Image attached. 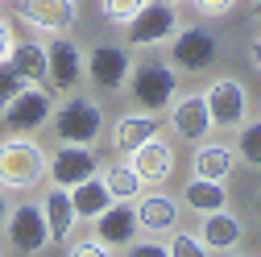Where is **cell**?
<instances>
[{
    "mask_svg": "<svg viewBox=\"0 0 261 257\" xmlns=\"http://www.w3.org/2000/svg\"><path fill=\"white\" fill-rule=\"evenodd\" d=\"M46 178V153L34 137L9 133L0 141V187L5 191H34Z\"/></svg>",
    "mask_w": 261,
    "mask_h": 257,
    "instance_id": "obj_1",
    "label": "cell"
},
{
    "mask_svg": "<svg viewBox=\"0 0 261 257\" xmlns=\"http://www.w3.org/2000/svg\"><path fill=\"white\" fill-rule=\"evenodd\" d=\"M50 128L62 145H95L104 133V112L87 95H67L62 104H54Z\"/></svg>",
    "mask_w": 261,
    "mask_h": 257,
    "instance_id": "obj_2",
    "label": "cell"
},
{
    "mask_svg": "<svg viewBox=\"0 0 261 257\" xmlns=\"http://www.w3.org/2000/svg\"><path fill=\"white\" fill-rule=\"evenodd\" d=\"M128 95H133V104L145 108V112H166L174 104L178 95V71L170 67V62H141V67H133V75H128Z\"/></svg>",
    "mask_w": 261,
    "mask_h": 257,
    "instance_id": "obj_3",
    "label": "cell"
},
{
    "mask_svg": "<svg viewBox=\"0 0 261 257\" xmlns=\"http://www.w3.org/2000/svg\"><path fill=\"white\" fill-rule=\"evenodd\" d=\"M0 116H5L9 133L29 137V133H38V128L50 124V116H54V95H50L46 87H21L13 100L0 108Z\"/></svg>",
    "mask_w": 261,
    "mask_h": 257,
    "instance_id": "obj_4",
    "label": "cell"
},
{
    "mask_svg": "<svg viewBox=\"0 0 261 257\" xmlns=\"http://www.w3.org/2000/svg\"><path fill=\"white\" fill-rule=\"evenodd\" d=\"M203 104H207V112H212V128L237 133V128L245 124V116H249V91H245L241 79L224 75V79H216V83L203 91Z\"/></svg>",
    "mask_w": 261,
    "mask_h": 257,
    "instance_id": "obj_5",
    "label": "cell"
},
{
    "mask_svg": "<svg viewBox=\"0 0 261 257\" xmlns=\"http://www.w3.org/2000/svg\"><path fill=\"white\" fill-rule=\"evenodd\" d=\"M216 54H220L216 34H207V29H199V25H187V29H178V34L170 38V67L182 71V75L207 71L216 62Z\"/></svg>",
    "mask_w": 261,
    "mask_h": 257,
    "instance_id": "obj_6",
    "label": "cell"
},
{
    "mask_svg": "<svg viewBox=\"0 0 261 257\" xmlns=\"http://www.w3.org/2000/svg\"><path fill=\"white\" fill-rule=\"evenodd\" d=\"M178 34V17H174V5L166 0H145V9L124 25V38L128 46H158V42H170Z\"/></svg>",
    "mask_w": 261,
    "mask_h": 257,
    "instance_id": "obj_7",
    "label": "cell"
},
{
    "mask_svg": "<svg viewBox=\"0 0 261 257\" xmlns=\"http://www.w3.org/2000/svg\"><path fill=\"white\" fill-rule=\"evenodd\" d=\"M83 75L100 87V91H124L128 75H133V62H128L124 46H95L91 54H83Z\"/></svg>",
    "mask_w": 261,
    "mask_h": 257,
    "instance_id": "obj_8",
    "label": "cell"
},
{
    "mask_svg": "<svg viewBox=\"0 0 261 257\" xmlns=\"http://www.w3.org/2000/svg\"><path fill=\"white\" fill-rule=\"evenodd\" d=\"M5 233H9V245L17 253H42V249H50V228H46L42 203L13 208V216L5 220Z\"/></svg>",
    "mask_w": 261,
    "mask_h": 257,
    "instance_id": "obj_9",
    "label": "cell"
},
{
    "mask_svg": "<svg viewBox=\"0 0 261 257\" xmlns=\"http://www.w3.org/2000/svg\"><path fill=\"white\" fill-rule=\"evenodd\" d=\"M46 170H50L54 187H67L71 191L75 183H83V178H91L95 170H100V162H95V149L91 145H58L50 153Z\"/></svg>",
    "mask_w": 261,
    "mask_h": 257,
    "instance_id": "obj_10",
    "label": "cell"
},
{
    "mask_svg": "<svg viewBox=\"0 0 261 257\" xmlns=\"http://www.w3.org/2000/svg\"><path fill=\"white\" fill-rule=\"evenodd\" d=\"M170 112V133L182 141H207L212 137V112L203 104V95H174Z\"/></svg>",
    "mask_w": 261,
    "mask_h": 257,
    "instance_id": "obj_11",
    "label": "cell"
},
{
    "mask_svg": "<svg viewBox=\"0 0 261 257\" xmlns=\"http://www.w3.org/2000/svg\"><path fill=\"white\" fill-rule=\"evenodd\" d=\"M75 17H79L75 0H21V21L42 34H67Z\"/></svg>",
    "mask_w": 261,
    "mask_h": 257,
    "instance_id": "obj_12",
    "label": "cell"
},
{
    "mask_svg": "<svg viewBox=\"0 0 261 257\" xmlns=\"http://www.w3.org/2000/svg\"><path fill=\"white\" fill-rule=\"evenodd\" d=\"M137 233H141V224H137V212H133V203H124V199H116L108 212H100L95 216V241L100 245H133L137 241Z\"/></svg>",
    "mask_w": 261,
    "mask_h": 257,
    "instance_id": "obj_13",
    "label": "cell"
},
{
    "mask_svg": "<svg viewBox=\"0 0 261 257\" xmlns=\"http://www.w3.org/2000/svg\"><path fill=\"white\" fill-rule=\"evenodd\" d=\"M128 166H133V174L141 183L158 187V183H166L170 170H174V149L162 141V133H158L153 141H145V145H137L133 153H128Z\"/></svg>",
    "mask_w": 261,
    "mask_h": 257,
    "instance_id": "obj_14",
    "label": "cell"
},
{
    "mask_svg": "<svg viewBox=\"0 0 261 257\" xmlns=\"http://www.w3.org/2000/svg\"><path fill=\"white\" fill-rule=\"evenodd\" d=\"M46 67H50L54 91H75V83L83 79V50L67 38H58V42L46 46Z\"/></svg>",
    "mask_w": 261,
    "mask_h": 257,
    "instance_id": "obj_15",
    "label": "cell"
},
{
    "mask_svg": "<svg viewBox=\"0 0 261 257\" xmlns=\"http://www.w3.org/2000/svg\"><path fill=\"white\" fill-rule=\"evenodd\" d=\"M133 212H137V224L145 233H170L178 224V203L170 195H162V191H153V195H137Z\"/></svg>",
    "mask_w": 261,
    "mask_h": 257,
    "instance_id": "obj_16",
    "label": "cell"
},
{
    "mask_svg": "<svg viewBox=\"0 0 261 257\" xmlns=\"http://www.w3.org/2000/svg\"><path fill=\"white\" fill-rule=\"evenodd\" d=\"M13 75H21L29 87H46L50 83V67H46V46L42 42H17L9 54Z\"/></svg>",
    "mask_w": 261,
    "mask_h": 257,
    "instance_id": "obj_17",
    "label": "cell"
},
{
    "mask_svg": "<svg viewBox=\"0 0 261 257\" xmlns=\"http://www.w3.org/2000/svg\"><path fill=\"white\" fill-rule=\"evenodd\" d=\"M245 228H241V220L237 216H228V212H212L203 216V228H199V241L207 245V253H232L241 245Z\"/></svg>",
    "mask_w": 261,
    "mask_h": 257,
    "instance_id": "obj_18",
    "label": "cell"
},
{
    "mask_svg": "<svg viewBox=\"0 0 261 257\" xmlns=\"http://www.w3.org/2000/svg\"><path fill=\"white\" fill-rule=\"evenodd\" d=\"M158 133H162V124H158V116H153V112H133V116H120V120H116L112 141H116V149H120V153H133L137 145L153 141Z\"/></svg>",
    "mask_w": 261,
    "mask_h": 257,
    "instance_id": "obj_19",
    "label": "cell"
},
{
    "mask_svg": "<svg viewBox=\"0 0 261 257\" xmlns=\"http://www.w3.org/2000/svg\"><path fill=\"white\" fill-rule=\"evenodd\" d=\"M42 216H46V228L50 241H67L75 228V208H71V191L67 187H50L46 199H42Z\"/></svg>",
    "mask_w": 261,
    "mask_h": 257,
    "instance_id": "obj_20",
    "label": "cell"
},
{
    "mask_svg": "<svg viewBox=\"0 0 261 257\" xmlns=\"http://www.w3.org/2000/svg\"><path fill=\"white\" fill-rule=\"evenodd\" d=\"M182 208L199 212V216L224 212V208H228V187L216 183V178H191V183L182 187Z\"/></svg>",
    "mask_w": 261,
    "mask_h": 257,
    "instance_id": "obj_21",
    "label": "cell"
},
{
    "mask_svg": "<svg viewBox=\"0 0 261 257\" xmlns=\"http://www.w3.org/2000/svg\"><path fill=\"white\" fill-rule=\"evenodd\" d=\"M112 203H116V199L108 195L104 178H95V174L71 187V208H75V220H95L100 212H108Z\"/></svg>",
    "mask_w": 261,
    "mask_h": 257,
    "instance_id": "obj_22",
    "label": "cell"
},
{
    "mask_svg": "<svg viewBox=\"0 0 261 257\" xmlns=\"http://www.w3.org/2000/svg\"><path fill=\"white\" fill-rule=\"evenodd\" d=\"M232 166H237V149H228V145H199L195 158H191V174L195 178L224 183L228 174H232Z\"/></svg>",
    "mask_w": 261,
    "mask_h": 257,
    "instance_id": "obj_23",
    "label": "cell"
},
{
    "mask_svg": "<svg viewBox=\"0 0 261 257\" xmlns=\"http://www.w3.org/2000/svg\"><path fill=\"white\" fill-rule=\"evenodd\" d=\"M100 178H104V187H108V195H112V199H124V203H133L141 191H145V183L133 174L128 162H124V166H108Z\"/></svg>",
    "mask_w": 261,
    "mask_h": 257,
    "instance_id": "obj_24",
    "label": "cell"
},
{
    "mask_svg": "<svg viewBox=\"0 0 261 257\" xmlns=\"http://www.w3.org/2000/svg\"><path fill=\"white\" fill-rule=\"evenodd\" d=\"M237 133H241V141H237V158H241L245 166L261 170V120H245Z\"/></svg>",
    "mask_w": 261,
    "mask_h": 257,
    "instance_id": "obj_25",
    "label": "cell"
},
{
    "mask_svg": "<svg viewBox=\"0 0 261 257\" xmlns=\"http://www.w3.org/2000/svg\"><path fill=\"white\" fill-rule=\"evenodd\" d=\"M141 9H145V0H100V13H104L112 25H128Z\"/></svg>",
    "mask_w": 261,
    "mask_h": 257,
    "instance_id": "obj_26",
    "label": "cell"
},
{
    "mask_svg": "<svg viewBox=\"0 0 261 257\" xmlns=\"http://www.w3.org/2000/svg\"><path fill=\"white\" fill-rule=\"evenodd\" d=\"M166 253H170V257H212L207 245L195 237V233H174L170 245H166Z\"/></svg>",
    "mask_w": 261,
    "mask_h": 257,
    "instance_id": "obj_27",
    "label": "cell"
},
{
    "mask_svg": "<svg viewBox=\"0 0 261 257\" xmlns=\"http://www.w3.org/2000/svg\"><path fill=\"white\" fill-rule=\"evenodd\" d=\"M21 87H29V83H25L21 75H13V67L5 62V67H0V108H5V104L13 100V95H17Z\"/></svg>",
    "mask_w": 261,
    "mask_h": 257,
    "instance_id": "obj_28",
    "label": "cell"
},
{
    "mask_svg": "<svg viewBox=\"0 0 261 257\" xmlns=\"http://www.w3.org/2000/svg\"><path fill=\"white\" fill-rule=\"evenodd\" d=\"M71 257H112V249L108 245H100V241H79V245H71Z\"/></svg>",
    "mask_w": 261,
    "mask_h": 257,
    "instance_id": "obj_29",
    "label": "cell"
},
{
    "mask_svg": "<svg viewBox=\"0 0 261 257\" xmlns=\"http://www.w3.org/2000/svg\"><path fill=\"white\" fill-rule=\"evenodd\" d=\"M128 257H170L166 245H158V241H133L128 245Z\"/></svg>",
    "mask_w": 261,
    "mask_h": 257,
    "instance_id": "obj_30",
    "label": "cell"
},
{
    "mask_svg": "<svg viewBox=\"0 0 261 257\" xmlns=\"http://www.w3.org/2000/svg\"><path fill=\"white\" fill-rule=\"evenodd\" d=\"M237 0H195V9H199L203 17H224V13H232Z\"/></svg>",
    "mask_w": 261,
    "mask_h": 257,
    "instance_id": "obj_31",
    "label": "cell"
},
{
    "mask_svg": "<svg viewBox=\"0 0 261 257\" xmlns=\"http://www.w3.org/2000/svg\"><path fill=\"white\" fill-rule=\"evenodd\" d=\"M13 46H17V38H13V29L0 21V67L9 62V54H13Z\"/></svg>",
    "mask_w": 261,
    "mask_h": 257,
    "instance_id": "obj_32",
    "label": "cell"
},
{
    "mask_svg": "<svg viewBox=\"0 0 261 257\" xmlns=\"http://www.w3.org/2000/svg\"><path fill=\"white\" fill-rule=\"evenodd\" d=\"M249 58H253V67H257V71H261V38H257V42H253V46H249Z\"/></svg>",
    "mask_w": 261,
    "mask_h": 257,
    "instance_id": "obj_33",
    "label": "cell"
},
{
    "mask_svg": "<svg viewBox=\"0 0 261 257\" xmlns=\"http://www.w3.org/2000/svg\"><path fill=\"white\" fill-rule=\"evenodd\" d=\"M5 220H9V199H5V187H0V228H5Z\"/></svg>",
    "mask_w": 261,
    "mask_h": 257,
    "instance_id": "obj_34",
    "label": "cell"
},
{
    "mask_svg": "<svg viewBox=\"0 0 261 257\" xmlns=\"http://www.w3.org/2000/svg\"><path fill=\"white\" fill-rule=\"evenodd\" d=\"M253 17H257V21H261V0H253Z\"/></svg>",
    "mask_w": 261,
    "mask_h": 257,
    "instance_id": "obj_35",
    "label": "cell"
},
{
    "mask_svg": "<svg viewBox=\"0 0 261 257\" xmlns=\"http://www.w3.org/2000/svg\"><path fill=\"white\" fill-rule=\"evenodd\" d=\"M257 216H261V199H257Z\"/></svg>",
    "mask_w": 261,
    "mask_h": 257,
    "instance_id": "obj_36",
    "label": "cell"
},
{
    "mask_svg": "<svg viewBox=\"0 0 261 257\" xmlns=\"http://www.w3.org/2000/svg\"><path fill=\"white\" fill-rule=\"evenodd\" d=\"M166 5H178V0H166Z\"/></svg>",
    "mask_w": 261,
    "mask_h": 257,
    "instance_id": "obj_37",
    "label": "cell"
}]
</instances>
